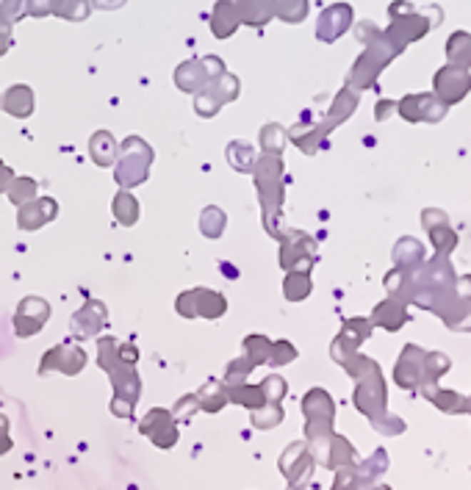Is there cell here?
<instances>
[{
	"label": "cell",
	"instance_id": "7a4b0ae2",
	"mask_svg": "<svg viewBox=\"0 0 471 490\" xmlns=\"http://www.w3.org/2000/svg\"><path fill=\"white\" fill-rule=\"evenodd\" d=\"M280 419H283V410L278 407V404H269V410H258V413L253 416V421H255V427H263V429L275 427V424H278Z\"/></svg>",
	"mask_w": 471,
	"mask_h": 490
},
{
	"label": "cell",
	"instance_id": "6da1fadb",
	"mask_svg": "<svg viewBox=\"0 0 471 490\" xmlns=\"http://www.w3.org/2000/svg\"><path fill=\"white\" fill-rule=\"evenodd\" d=\"M231 397L236 399V402H241V404H250V407H255V404H263L260 402V397H263V391L260 388H255V385H244V388H238V391H233Z\"/></svg>",
	"mask_w": 471,
	"mask_h": 490
},
{
	"label": "cell",
	"instance_id": "3957f363",
	"mask_svg": "<svg viewBox=\"0 0 471 490\" xmlns=\"http://www.w3.org/2000/svg\"><path fill=\"white\" fill-rule=\"evenodd\" d=\"M260 391H263V394H269V404H278L280 397L285 394V382L278 379V377H269V379L260 385Z\"/></svg>",
	"mask_w": 471,
	"mask_h": 490
}]
</instances>
